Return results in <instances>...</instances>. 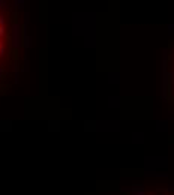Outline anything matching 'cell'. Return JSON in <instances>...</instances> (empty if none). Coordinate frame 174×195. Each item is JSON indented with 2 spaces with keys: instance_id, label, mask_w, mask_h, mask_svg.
<instances>
[{
  "instance_id": "1",
  "label": "cell",
  "mask_w": 174,
  "mask_h": 195,
  "mask_svg": "<svg viewBox=\"0 0 174 195\" xmlns=\"http://www.w3.org/2000/svg\"><path fill=\"white\" fill-rule=\"evenodd\" d=\"M5 33H6V32H5V27L0 26V38H3V36H5Z\"/></svg>"
},
{
  "instance_id": "2",
  "label": "cell",
  "mask_w": 174,
  "mask_h": 195,
  "mask_svg": "<svg viewBox=\"0 0 174 195\" xmlns=\"http://www.w3.org/2000/svg\"><path fill=\"white\" fill-rule=\"evenodd\" d=\"M5 54V47H3V44H0V56H3Z\"/></svg>"
},
{
  "instance_id": "3",
  "label": "cell",
  "mask_w": 174,
  "mask_h": 195,
  "mask_svg": "<svg viewBox=\"0 0 174 195\" xmlns=\"http://www.w3.org/2000/svg\"><path fill=\"white\" fill-rule=\"evenodd\" d=\"M0 77H2V68H0Z\"/></svg>"
}]
</instances>
